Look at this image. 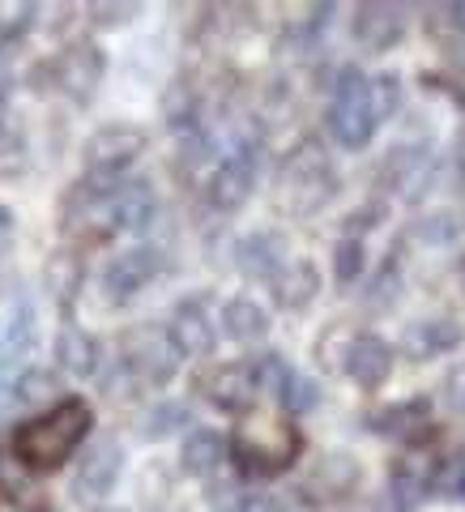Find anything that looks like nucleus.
Listing matches in <instances>:
<instances>
[{
    "label": "nucleus",
    "mask_w": 465,
    "mask_h": 512,
    "mask_svg": "<svg viewBox=\"0 0 465 512\" xmlns=\"http://www.w3.org/2000/svg\"><path fill=\"white\" fill-rule=\"evenodd\" d=\"M367 103H372V120H389L397 107H402V82L393 73H380L367 82Z\"/></svg>",
    "instance_id": "2f4dec72"
},
{
    "label": "nucleus",
    "mask_w": 465,
    "mask_h": 512,
    "mask_svg": "<svg viewBox=\"0 0 465 512\" xmlns=\"http://www.w3.org/2000/svg\"><path fill=\"white\" fill-rule=\"evenodd\" d=\"M35 512H56V508H35Z\"/></svg>",
    "instance_id": "c03bdc74"
},
{
    "label": "nucleus",
    "mask_w": 465,
    "mask_h": 512,
    "mask_svg": "<svg viewBox=\"0 0 465 512\" xmlns=\"http://www.w3.org/2000/svg\"><path fill=\"white\" fill-rule=\"evenodd\" d=\"M158 274V252L154 248H133V252H120L116 261L107 265V274H103V291L107 299H133L141 286H150Z\"/></svg>",
    "instance_id": "2eb2a0df"
},
{
    "label": "nucleus",
    "mask_w": 465,
    "mask_h": 512,
    "mask_svg": "<svg viewBox=\"0 0 465 512\" xmlns=\"http://www.w3.org/2000/svg\"><path fill=\"white\" fill-rule=\"evenodd\" d=\"M146 150V133L137 124H107L86 141V171L90 175H120Z\"/></svg>",
    "instance_id": "0eeeda50"
},
{
    "label": "nucleus",
    "mask_w": 465,
    "mask_h": 512,
    "mask_svg": "<svg viewBox=\"0 0 465 512\" xmlns=\"http://www.w3.org/2000/svg\"><path fill=\"white\" fill-rule=\"evenodd\" d=\"M397 295H402V282H397V269H393V261L380 269L376 274V282L367 286V303H372L376 312H389L393 303H397Z\"/></svg>",
    "instance_id": "f704fd0d"
},
{
    "label": "nucleus",
    "mask_w": 465,
    "mask_h": 512,
    "mask_svg": "<svg viewBox=\"0 0 465 512\" xmlns=\"http://www.w3.org/2000/svg\"><path fill=\"white\" fill-rule=\"evenodd\" d=\"M431 474H436V470H431V457L423 453V448H406V453L393 461V470H389L393 504L402 512L423 508V500L431 495Z\"/></svg>",
    "instance_id": "9b49d317"
},
{
    "label": "nucleus",
    "mask_w": 465,
    "mask_h": 512,
    "mask_svg": "<svg viewBox=\"0 0 465 512\" xmlns=\"http://www.w3.org/2000/svg\"><path fill=\"white\" fill-rule=\"evenodd\" d=\"M82 278H86V265H82V256H77L73 248H60L43 269L47 291H52V299L64 303V308H69V303L77 299V291H82Z\"/></svg>",
    "instance_id": "b1692460"
},
{
    "label": "nucleus",
    "mask_w": 465,
    "mask_h": 512,
    "mask_svg": "<svg viewBox=\"0 0 465 512\" xmlns=\"http://www.w3.org/2000/svg\"><path fill=\"white\" fill-rule=\"evenodd\" d=\"M56 393H60V380L52 372H43V367H30L13 384V402H22V406H47Z\"/></svg>",
    "instance_id": "cd10ccee"
},
{
    "label": "nucleus",
    "mask_w": 465,
    "mask_h": 512,
    "mask_svg": "<svg viewBox=\"0 0 465 512\" xmlns=\"http://www.w3.org/2000/svg\"><path fill=\"white\" fill-rule=\"evenodd\" d=\"M235 457L239 466L252 470V474H278L286 470L291 461L299 457V431L291 427V419L282 414H261V410H248L235 427Z\"/></svg>",
    "instance_id": "f03ea898"
},
{
    "label": "nucleus",
    "mask_w": 465,
    "mask_h": 512,
    "mask_svg": "<svg viewBox=\"0 0 465 512\" xmlns=\"http://www.w3.org/2000/svg\"><path fill=\"white\" fill-rule=\"evenodd\" d=\"M235 261H239V269H244L248 278H274L278 269L286 265V256H282V239L278 235H248L244 244H239V252H235Z\"/></svg>",
    "instance_id": "5701e85b"
},
{
    "label": "nucleus",
    "mask_w": 465,
    "mask_h": 512,
    "mask_svg": "<svg viewBox=\"0 0 465 512\" xmlns=\"http://www.w3.org/2000/svg\"><path fill=\"white\" fill-rule=\"evenodd\" d=\"M192 120H197V94H192L188 86H175L167 94V124L171 128H192Z\"/></svg>",
    "instance_id": "c9c22d12"
},
{
    "label": "nucleus",
    "mask_w": 465,
    "mask_h": 512,
    "mask_svg": "<svg viewBox=\"0 0 465 512\" xmlns=\"http://www.w3.org/2000/svg\"><path fill=\"white\" fill-rule=\"evenodd\" d=\"M363 261H367V256H363V244H359L355 235H346L342 244L333 248V274H338L342 286H350L355 278H363Z\"/></svg>",
    "instance_id": "72a5a7b5"
},
{
    "label": "nucleus",
    "mask_w": 465,
    "mask_h": 512,
    "mask_svg": "<svg viewBox=\"0 0 465 512\" xmlns=\"http://www.w3.org/2000/svg\"><path fill=\"white\" fill-rule=\"evenodd\" d=\"M103 512H111V508H103Z\"/></svg>",
    "instance_id": "a18cd8bd"
},
{
    "label": "nucleus",
    "mask_w": 465,
    "mask_h": 512,
    "mask_svg": "<svg viewBox=\"0 0 465 512\" xmlns=\"http://www.w3.org/2000/svg\"><path fill=\"white\" fill-rule=\"evenodd\" d=\"M239 512H282V500L278 495H252V500L239 504Z\"/></svg>",
    "instance_id": "ea45409f"
},
{
    "label": "nucleus",
    "mask_w": 465,
    "mask_h": 512,
    "mask_svg": "<svg viewBox=\"0 0 465 512\" xmlns=\"http://www.w3.org/2000/svg\"><path fill=\"white\" fill-rule=\"evenodd\" d=\"M9 402H13V393L0 384V419H5V410H9Z\"/></svg>",
    "instance_id": "79ce46f5"
},
{
    "label": "nucleus",
    "mask_w": 465,
    "mask_h": 512,
    "mask_svg": "<svg viewBox=\"0 0 465 512\" xmlns=\"http://www.w3.org/2000/svg\"><path fill=\"white\" fill-rule=\"evenodd\" d=\"M402 39H406V13L397 5H359L355 43L363 52H393Z\"/></svg>",
    "instance_id": "4468645a"
},
{
    "label": "nucleus",
    "mask_w": 465,
    "mask_h": 512,
    "mask_svg": "<svg viewBox=\"0 0 465 512\" xmlns=\"http://www.w3.org/2000/svg\"><path fill=\"white\" fill-rule=\"evenodd\" d=\"M111 227H124V231H141V227H150L154 222V210H158V201H154V188L150 184H116V192H111Z\"/></svg>",
    "instance_id": "a211bd4d"
},
{
    "label": "nucleus",
    "mask_w": 465,
    "mask_h": 512,
    "mask_svg": "<svg viewBox=\"0 0 465 512\" xmlns=\"http://www.w3.org/2000/svg\"><path fill=\"white\" fill-rule=\"evenodd\" d=\"M372 427L389 431V436L414 440V436H419V431L427 427V402H423V397H414V402H402V406L380 410V419H372Z\"/></svg>",
    "instance_id": "a878e982"
},
{
    "label": "nucleus",
    "mask_w": 465,
    "mask_h": 512,
    "mask_svg": "<svg viewBox=\"0 0 465 512\" xmlns=\"http://www.w3.org/2000/svg\"><path fill=\"white\" fill-rule=\"evenodd\" d=\"M124 367L133 372L137 384H167L180 367V350L171 346L167 329L158 325H137L124 333Z\"/></svg>",
    "instance_id": "39448f33"
},
{
    "label": "nucleus",
    "mask_w": 465,
    "mask_h": 512,
    "mask_svg": "<svg viewBox=\"0 0 465 512\" xmlns=\"http://www.w3.org/2000/svg\"><path fill=\"white\" fill-rule=\"evenodd\" d=\"M333 192H338V171H333L329 154L316 146V141H303L286 154L282 175H278V201L291 214H316Z\"/></svg>",
    "instance_id": "7ed1b4c3"
},
{
    "label": "nucleus",
    "mask_w": 465,
    "mask_h": 512,
    "mask_svg": "<svg viewBox=\"0 0 465 512\" xmlns=\"http://www.w3.org/2000/svg\"><path fill=\"white\" fill-rule=\"evenodd\" d=\"M380 175H384V184H389L397 197L419 201L423 188H427V175H431V154L423 146H393L389 154H384Z\"/></svg>",
    "instance_id": "ddd939ff"
},
{
    "label": "nucleus",
    "mask_w": 465,
    "mask_h": 512,
    "mask_svg": "<svg viewBox=\"0 0 465 512\" xmlns=\"http://www.w3.org/2000/svg\"><path fill=\"white\" fill-rule=\"evenodd\" d=\"M431 491L444 495V500H465V453H453L431 474Z\"/></svg>",
    "instance_id": "473e14b6"
},
{
    "label": "nucleus",
    "mask_w": 465,
    "mask_h": 512,
    "mask_svg": "<svg viewBox=\"0 0 465 512\" xmlns=\"http://www.w3.org/2000/svg\"><path fill=\"white\" fill-rule=\"evenodd\" d=\"M448 18H453V26H457V30H465V0H461V5L448 9Z\"/></svg>",
    "instance_id": "a19ab883"
},
{
    "label": "nucleus",
    "mask_w": 465,
    "mask_h": 512,
    "mask_svg": "<svg viewBox=\"0 0 465 512\" xmlns=\"http://www.w3.org/2000/svg\"><path fill=\"white\" fill-rule=\"evenodd\" d=\"M184 423H188V406L184 402H158L154 410L141 414V436L163 440V436H171V431L184 427Z\"/></svg>",
    "instance_id": "7c9ffc66"
},
{
    "label": "nucleus",
    "mask_w": 465,
    "mask_h": 512,
    "mask_svg": "<svg viewBox=\"0 0 465 512\" xmlns=\"http://www.w3.org/2000/svg\"><path fill=\"white\" fill-rule=\"evenodd\" d=\"M103 69H107V60L94 43H69L52 64H43V73H52V86L69 94L73 103H86L99 90Z\"/></svg>",
    "instance_id": "423d86ee"
},
{
    "label": "nucleus",
    "mask_w": 465,
    "mask_h": 512,
    "mask_svg": "<svg viewBox=\"0 0 465 512\" xmlns=\"http://www.w3.org/2000/svg\"><path fill=\"white\" fill-rule=\"evenodd\" d=\"M453 231H457V222L448 218V214H427L419 227H414V235L427 239V244H448V239H453Z\"/></svg>",
    "instance_id": "e433bc0d"
},
{
    "label": "nucleus",
    "mask_w": 465,
    "mask_h": 512,
    "mask_svg": "<svg viewBox=\"0 0 465 512\" xmlns=\"http://www.w3.org/2000/svg\"><path fill=\"white\" fill-rule=\"evenodd\" d=\"M39 342V325H35V312H30V303H22L18 312L9 320V338H5V363L22 359L26 350H35Z\"/></svg>",
    "instance_id": "c85d7f7f"
},
{
    "label": "nucleus",
    "mask_w": 465,
    "mask_h": 512,
    "mask_svg": "<svg viewBox=\"0 0 465 512\" xmlns=\"http://www.w3.org/2000/svg\"><path fill=\"white\" fill-rule=\"evenodd\" d=\"M316 291H320V274H316L312 261H286L274 274V299L291 312L308 308V303L316 299Z\"/></svg>",
    "instance_id": "6ab92c4d"
},
{
    "label": "nucleus",
    "mask_w": 465,
    "mask_h": 512,
    "mask_svg": "<svg viewBox=\"0 0 465 512\" xmlns=\"http://www.w3.org/2000/svg\"><path fill=\"white\" fill-rule=\"evenodd\" d=\"M346 372H350V380L359 384V389H380L384 380H389V372H393V346L384 342V338H376V333H359V338H350V346H346Z\"/></svg>",
    "instance_id": "f8f14e48"
},
{
    "label": "nucleus",
    "mask_w": 465,
    "mask_h": 512,
    "mask_svg": "<svg viewBox=\"0 0 465 512\" xmlns=\"http://www.w3.org/2000/svg\"><path fill=\"white\" fill-rule=\"evenodd\" d=\"M56 363H60V372H69V376H90L94 367H99V342H94V333L64 325L56 333Z\"/></svg>",
    "instance_id": "412c9836"
},
{
    "label": "nucleus",
    "mask_w": 465,
    "mask_h": 512,
    "mask_svg": "<svg viewBox=\"0 0 465 512\" xmlns=\"http://www.w3.org/2000/svg\"><path fill=\"white\" fill-rule=\"evenodd\" d=\"M0 491L13 504H35V495H39V483L22 470V461L13 453H0Z\"/></svg>",
    "instance_id": "bb28decb"
},
{
    "label": "nucleus",
    "mask_w": 465,
    "mask_h": 512,
    "mask_svg": "<svg viewBox=\"0 0 465 512\" xmlns=\"http://www.w3.org/2000/svg\"><path fill=\"white\" fill-rule=\"evenodd\" d=\"M90 423H94L90 406L69 397V402H60L52 414H39V419L18 427V436H13V457H18L22 466H35V470H56L73 457V448L90 436Z\"/></svg>",
    "instance_id": "f257e3e1"
},
{
    "label": "nucleus",
    "mask_w": 465,
    "mask_h": 512,
    "mask_svg": "<svg viewBox=\"0 0 465 512\" xmlns=\"http://www.w3.org/2000/svg\"><path fill=\"white\" fill-rule=\"evenodd\" d=\"M133 5H124V9H107V5H94L90 9V18L94 22H99V26H120V22H128V18H133Z\"/></svg>",
    "instance_id": "4c0bfd02"
},
{
    "label": "nucleus",
    "mask_w": 465,
    "mask_h": 512,
    "mask_svg": "<svg viewBox=\"0 0 465 512\" xmlns=\"http://www.w3.org/2000/svg\"><path fill=\"white\" fill-rule=\"evenodd\" d=\"M457 158H461V171H465V137H461V146H457Z\"/></svg>",
    "instance_id": "37998d69"
},
{
    "label": "nucleus",
    "mask_w": 465,
    "mask_h": 512,
    "mask_svg": "<svg viewBox=\"0 0 465 512\" xmlns=\"http://www.w3.org/2000/svg\"><path fill=\"white\" fill-rule=\"evenodd\" d=\"M222 329H227V338L244 342V346L265 342V333H269V312H265L256 299L235 295V299H227V308H222Z\"/></svg>",
    "instance_id": "aec40b11"
},
{
    "label": "nucleus",
    "mask_w": 465,
    "mask_h": 512,
    "mask_svg": "<svg viewBox=\"0 0 465 512\" xmlns=\"http://www.w3.org/2000/svg\"><path fill=\"white\" fill-rule=\"evenodd\" d=\"M461 338H465L461 320H453V316H423L402 333V346H406L410 359H440V355H448V350H457Z\"/></svg>",
    "instance_id": "dca6fc26"
},
{
    "label": "nucleus",
    "mask_w": 465,
    "mask_h": 512,
    "mask_svg": "<svg viewBox=\"0 0 465 512\" xmlns=\"http://www.w3.org/2000/svg\"><path fill=\"white\" fill-rule=\"evenodd\" d=\"M329 133L346 150H363L376 133L372 103H367V77L359 69H338L333 77V107H329Z\"/></svg>",
    "instance_id": "20e7f679"
},
{
    "label": "nucleus",
    "mask_w": 465,
    "mask_h": 512,
    "mask_svg": "<svg viewBox=\"0 0 465 512\" xmlns=\"http://www.w3.org/2000/svg\"><path fill=\"white\" fill-rule=\"evenodd\" d=\"M359 478H363V470H359V461H355V457L329 453V457L316 466L312 483H316V491H325V495H346L350 487L359 483Z\"/></svg>",
    "instance_id": "393cba45"
},
{
    "label": "nucleus",
    "mask_w": 465,
    "mask_h": 512,
    "mask_svg": "<svg viewBox=\"0 0 465 512\" xmlns=\"http://www.w3.org/2000/svg\"><path fill=\"white\" fill-rule=\"evenodd\" d=\"M120 470H124V453L116 440H99L82 457V466L73 474V495L82 504H94V500H107L111 487L120 483Z\"/></svg>",
    "instance_id": "6e6552de"
},
{
    "label": "nucleus",
    "mask_w": 465,
    "mask_h": 512,
    "mask_svg": "<svg viewBox=\"0 0 465 512\" xmlns=\"http://www.w3.org/2000/svg\"><path fill=\"white\" fill-rule=\"evenodd\" d=\"M210 504L218 512H239V504H244V500H235V483H222V487L210 491Z\"/></svg>",
    "instance_id": "58836bf2"
},
{
    "label": "nucleus",
    "mask_w": 465,
    "mask_h": 512,
    "mask_svg": "<svg viewBox=\"0 0 465 512\" xmlns=\"http://www.w3.org/2000/svg\"><path fill=\"white\" fill-rule=\"evenodd\" d=\"M252 188H256V158L248 150H239L210 175V205L218 214H235V210H244Z\"/></svg>",
    "instance_id": "1a4fd4ad"
},
{
    "label": "nucleus",
    "mask_w": 465,
    "mask_h": 512,
    "mask_svg": "<svg viewBox=\"0 0 465 512\" xmlns=\"http://www.w3.org/2000/svg\"><path fill=\"white\" fill-rule=\"evenodd\" d=\"M167 338L180 355H210L214 350V325H210V312L201 308V299H184L180 308H175Z\"/></svg>",
    "instance_id": "f3484780"
},
{
    "label": "nucleus",
    "mask_w": 465,
    "mask_h": 512,
    "mask_svg": "<svg viewBox=\"0 0 465 512\" xmlns=\"http://www.w3.org/2000/svg\"><path fill=\"white\" fill-rule=\"evenodd\" d=\"M222 457H227V440L218 431L201 427V431H188V440L180 448V466L192 474V478H214Z\"/></svg>",
    "instance_id": "4be33fe9"
},
{
    "label": "nucleus",
    "mask_w": 465,
    "mask_h": 512,
    "mask_svg": "<svg viewBox=\"0 0 465 512\" xmlns=\"http://www.w3.org/2000/svg\"><path fill=\"white\" fill-rule=\"evenodd\" d=\"M278 397H282V406L291 414H312L316 402H320V384L312 376H303V372H286Z\"/></svg>",
    "instance_id": "c756f323"
},
{
    "label": "nucleus",
    "mask_w": 465,
    "mask_h": 512,
    "mask_svg": "<svg viewBox=\"0 0 465 512\" xmlns=\"http://www.w3.org/2000/svg\"><path fill=\"white\" fill-rule=\"evenodd\" d=\"M261 384H256V367L252 363H222L218 372L205 376V397L218 406V410H231V414H248Z\"/></svg>",
    "instance_id": "9d476101"
}]
</instances>
